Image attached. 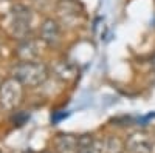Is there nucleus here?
Instances as JSON below:
<instances>
[{
    "instance_id": "obj_1",
    "label": "nucleus",
    "mask_w": 155,
    "mask_h": 153,
    "mask_svg": "<svg viewBox=\"0 0 155 153\" xmlns=\"http://www.w3.org/2000/svg\"><path fill=\"white\" fill-rule=\"evenodd\" d=\"M50 70L39 60L19 62L12 68V78H16L23 87H39L48 79Z\"/></svg>"
},
{
    "instance_id": "obj_2",
    "label": "nucleus",
    "mask_w": 155,
    "mask_h": 153,
    "mask_svg": "<svg viewBox=\"0 0 155 153\" xmlns=\"http://www.w3.org/2000/svg\"><path fill=\"white\" fill-rule=\"evenodd\" d=\"M31 22H33L31 11L23 5H17L9 12L8 30H9L11 36H14L16 39H20V40L27 39L28 33L31 30Z\"/></svg>"
},
{
    "instance_id": "obj_3",
    "label": "nucleus",
    "mask_w": 155,
    "mask_h": 153,
    "mask_svg": "<svg viewBox=\"0 0 155 153\" xmlns=\"http://www.w3.org/2000/svg\"><path fill=\"white\" fill-rule=\"evenodd\" d=\"M23 97V85L16 78H8L0 84V105L6 110L16 108Z\"/></svg>"
},
{
    "instance_id": "obj_4",
    "label": "nucleus",
    "mask_w": 155,
    "mask_h": 153,
    "mask_svg": "<svg viewBox=\"0 0 155 153\" xmlns=\"http://www.w3.org/2000/svg\"><path fill=\"white\" fill-rule=\"evenodd\" d=\"M62 39V28L56 19H45L41 25V40L48 46L59 45Z\"/></svg>"
},
{
    "instance_id": "obj_5",
    "label": "nucleus",
    "mask_w": 155,
    "mask_h": 153,
    "mask_svg": "<svg viewBox=\"0 0 155 153\" xmlns=\"http://www.w3.org/2000/svg\"><path fill=\"white\" fill-rule=\"evenodd\" d=\"M17 57L20 62H33L37 60V57L41 56V42L36 39H22V42L17 46Z\"/></svg>"
},
{
    "instance_id": "obj_6",
    "label": "nucleus",
    "mask_w": 155,
    "mask_h": 153,
    "mask_svg": "<svg viewBox=\"0 0 155 153\" xmlns=\"http://www.w3.org/2000/svg\"><path fill=\"white\" fill-rule=\"evenodd\" d=\"M150 145L152 144H150L149 135H144V133L132 135V138L127 141V148L132 153H149Z\"/></svg>"
},
{
    "instance_id": "obj_7",
    "label": "nucleus",
    "mask_w": 155,
    "mask_h": 153,
    "mask_svg": "<svg viewBox=\"0 0 155 153\" xmlns=\"http://www.w3.org/2000/svg\"><path fill=\"white\" fill-rule=\"evenodd\" d=\"M58 12L62 19L70 20V19H78V16L81 14V8L78 0H59Z\"/></svg>"
},
{
    "instance_id": "obj_8",
    "label": "nucleus",
    "mask_w": 155,
    "mask_h": 153,
    "mask_svg": "<svg viewBox=\"0 0 155 153\" xmlns=\"http://www.w3.org/2000/svg\"><path fill=\"white\" fill-rule=\"evenodd\" d=\"M53 73L58 79H61L64 82H70L76 78V67L67 60H59L54 63Z\"/></svg>"
}]
</instances>
